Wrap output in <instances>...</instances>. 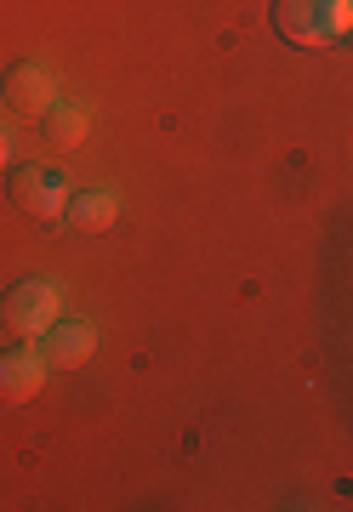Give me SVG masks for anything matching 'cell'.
Masks as SVG:
<instances>
[{"mask_svg":"<svg viewBox=\"0 0 353 512\" xmlns=\"http://www.w3.org/2000/svg\"><path fill=\"white\" fill-rule=\"evenodd\" d=\"M0 319H6V330H12V336L40 342V336L63 319V296H57L52 279H23V285H12V291H6Z\"/></svg>","mask_w":353,"mask_h":512,"instance_id":"cell-1","label":"cell"},{"mask_svg":"<svg viewBox=\"0 0 353 512\" xmlns=\"http://www.w3.org/2000/svg\"><path fill=\"white\" fill-rule=\"evenodd\" d=\"M6 188H12V205H18L23 217H35V222H63V211H69V200H75L57 165H18Z\"/></svg>","mask_w":353,"mask_h":512,"instance_id":"cell-2","label":"cell"},{"mask_svg":"<svg viewBox=\"0 0 353 512\" xmlns=\"http://www.w3.org/2000/svg\"><path fill=\"white\" fill-rule=\"evenodd\" d=\"M6 103L23 114V120H46V109L57 103V80H52V69L46 63H35V57H23V63H12L6 69Z\"/></svg>","mask_w":353,"mask_h":512,"instance_id":"cell-3","label":"cell"},{"mask_svg":"<svg viewBox=\"0 0 353 512\" xmlns=\"http://www.w3.org/2000/svg\"><path fill=\"white\" fill-rule=\"evenodd\" d=\"M274 29L291 46H325L331 40V0H274Z\"/></svg>","mask_w":353,"mask_h":512,"instance_id":"cell-4","label":"cell"},{"mask_svg":"<svg viewBox=\"0 0 353 512\" xmlns=\"http://www.w3.org/2000/svg\"><path fill=\"white\" fill-rule=\"evenodd\" d=\"M40 353H46V365L52 370L86 365V359L97 353V325L92 319H57V325L40 336Z\"/></svg>","mask_w":353,"mask_h":512,"instance_id":"cell-5","label":"cell"},{"mask_svg":"<svg viewBox=\"0 0 353 512\" xmlns=\"http://www.w3.org/2000/svg\"><path fill=\"white\" fill-rule=\"evenodd\" d=\"M46 353L40 348H12V353H0V404H23V399H35L40 382H46Z\"/></svg>","mask_w":353,"mask_h":512,"instance_id":"cell-6","label":"cell"},{"mask_svg":"<svg viewBox=\"0 0 353 512\" xmlns=\"http://www.w3.org/2000/svg\"><path fill=\"white\" fill-rule=\"evenodd\" d=\"M69 228H80V234H109L114 217H120V194H103V188H86V194H75L69 200Z\"/></svg>","mask_w":353,"mask_h":512,"instance_id":"cell-7","label":"cell"},{"mask_svg":"<svg viewBox=\"0 0 353 512\" xmlns=\"http://www.w3.org/2000/svg\"><path fill=\"white\" fill-rule=\"evenodd\" d=\"M86 126H92V114L80 109V103H52V109H46V137H52L57 148H75L80 137H86Z\"/></svg>","mask_w":353,"mask_h":512,"instance_id":"cell-8","label":"cell"},{"mask_svg":"<svg viewBox=\"0 0 353 512\" xmlns=\"http://www.w3.org/2000/svg\"><path fill=\"white\" fill-rule=\"evenodd\" d=\"M331 35H353V0H331Z\"/></svg>","mask_w":353,"mask_h":512,"instance_id":"cell-9","label":"cell"},{"mask_svg":"<svg viewBox=\"0 0 353 512\" xmlns=\"http://www.w3.org/2000/svg\"><path fill=\"white\" fill-rule=\"evenodd\" d=\"M6 165H12V137L0 131V171H6Z\"/></svg>","mask_w":353,"mask_h":512,"instance_id":"cell-10","label":"cell"}]
</instances>
